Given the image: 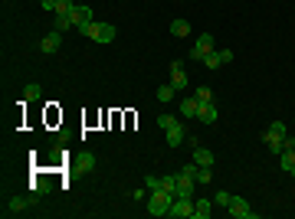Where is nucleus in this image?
Segmentation results:
<instances>
[{
    "mask_svg": "<svg viewBox=\"0 0 295 219\" xmlns=\"http://www.w3.org/2000/svg\"><path fill=\"white\" fill-rule=\"evenodd\" d=\"M171 203H174L171 190H151V193H148V213H151V216H167V213H171Z\"/></svg>",
    "mask_w": 295,
    "mask_h": 219,
    "instance_id": "f257e3e1",
    "label": "nucleus"
},
{
    "mask_svg": "<svg viewBox=\"0 0 295 219\" xmlns=\"http://www.w3.org/2000/svg\"><path fill=\"white\" fill-rule=\"evenodd\" d=\"M82 36H89L92 39V43H112V39H115V26L112 23H99V20H95V23H89V26H82Z\"/></svg>",
    "mask_w": 295,
    "mask_h": 219,
    "instance_id": "f03ea898",
    "label": "nucleus"
},
{
    "mask_svg": "<svg viewBox=\"0 0 295 219\" xmlns=\"http://www.w3.org/2000/svg\"><path fill=\"white\" fill-rule=\"evenodd\" d=\"M210 53H217V43H213V36H210V33H200V36H197V43H194V49H190V59H194V63H203Z\"/></svg>",
    "mask_w": 295,
    "mask_h": 219,
    "instance_id": "7ed1b4c3",
    "label": "nucleus"
},
{
    "mask_svg": "<svg viewBox=\"0 0 295 219\" xmlns=\"http://www.w3.org/2000/svg\"><path fill=\"white\" fill-rule=\"evenodd\" d=\"M171 219H190L194 216V200L190 196H174V203H171V213H167Z\"/></svg>",
    "mask_w": 295,
    "mask_h": 219,
    "instance_id": "20e7f679",
    "label": "nucleus"
},
{
    "mask_svg": "<svg viewBox=\"0 0 295 219\" xmlns=\"http://www.w3.org/2000/svg\"><path fill=\"white\" fill-rule=\"evenodd\" d=\"M226 210H230V216H236V219H256V210H249V203L243 196H233Z\"/></svg>",
    "mask_w": 295,
    "mask_h": 219,
    "instance_id": "39448f33",
    "label": "nucleus"
},
{
    "mask_svg": "<svg viewBox=\"0 0 295 219\" xmlns=\"http://www.w3.org/2000/svg\"><path fill=\"white\" fill-rule=\"evenodd\" d=\"M187 82H190V78H187V72H184V59H174L171 63V85L177 88V92H184Z\"/></svg>",
    "mask_w": 295,
    "mask_h": 219,
    "instance_id": "423d86ee",
    "label": "nucleus"
},
{
    "mask_svg": "<svg viewBox=\"0 0 295 219\" xmlns=\"http://www.w3.org/2000/svg\"><path fill=\"white\" fill-rule=\"evenodd\" d=\"M59 46H62V33L59 30H53V33H46V36L39 39V53H59Z\"/></svg>",
    "mask_w": 295,
    "mask_h": 219,
    "instance_id": "0eeeda50",
    "label": "nucleus"
},
{
    "mask_svg": "<svg viewBox=\"0 0 295 219\" xmlns=\"http://www.w3.org/2000/svg\"><path fill=\"white\" fill-rule=\"evenodd\" d=\"M72 26H76V30H82V26H89V23H95V16H92V10H89V7H79V3H76V7H72Z\"/></svg>",
    "mask_w": 295,
    "mask_h": 219,
    "instance_id": "6e6552de",
    "label": "nucleus"
},
{
    "mask_svg": "<svg viewBox=\"0 0 295 219\" xmlns=\"http://www.w3.org/2000/svg\"><path fill=\"white\" fill-rule=\"evenodd\" d=\"M194 187H197V180L190 177V173L180 170L177 173V183H174V196H190V193H194Z\"/></svg>",
    "mask_w": 295,
    "mask_h": 219,
    "instance_id": "1a4fd4ad",
    "label": "nucleus"
},
{
    "mask_svg": "<svg viewBox=\"0 0 295 219\" xmlns=\"http://www.w3.org/2000/svg\"><path fill=\"white\" fill-rule=\"evenodd\" d=\"M177 111H180V118H197V111H200V102H197L194 95H187V98H180Z\"/></svg>",
    "mask_w": 295,
    "mask_h": 219,
    "instance_id": "9d476101",
    "label": "nucleus"
},
{
    "mask_svg": "<svg viewBox=\"0 0 295 219\" xmlns=\"http://www.w3.org/2000/svg\"><path fill=\"white\" fill-rule=\"evenodd\" d=\"M26 206H36V196H26V200H10L3 213H7V216H20Z\"/></svg>",
    "mask_w": 295,
    "mask_h": 219,
    "instance_id": "9b49d317",
    "label": "nucleus"
},
{
    "mask_svg": "<svg viewBox=\"0 0 295 219\" xmlns=\"http://www.w3.org/2000/svg\"><path fill=\"white\" fill-rule=\"evenodd\" d=\"M197 121H200V125H217V105H213V102L200 105V111H197Z\"/></svg>",
    "mask_w": 295,
    "mask_h": 219,
    "instance_id": "f8f14e48",
    "label": "nucleus"
},
{
    "mask_svg": "<svg viewBox=\"0 0 295 219\" xmlns=\"http://www.w3.org/2000/svg\"><path fill=\"white\" fill-rule=\"evenodd\" d=\"M213 213V200H197L194 203V219H210Z\"/></svg>",
    "mask_w": 295,
    "mask_h": 219,
    "instance_id": "ddd939ff",
    "label": "nucleus"
},
{
    "mask_svg": "<svg viewBox=\"0 0 295 219\" xmlns=\"http://www.w3.org/2000/svg\"><path fill=\"white\" fill-rule=\"evenodd\" d=\"M167 134V147H180L184 144V125H174L171 131H164Z\"/></svg>",
    "mask_w": 295,
    "mask_h": 219,
    "instance_id": "4468645a",
    "label": "nucleus"
},
{
    "mask_svg": "<svg viewBox=\"0 0 295 219\" xmlns=\"http://www.w3.org/2000/svg\"><path fill=\"white\" fill-rule=\"evenodd\" d=\"M194 164L197 167H213V154L207 147H194Z\"/></svg>",
    "mask_w": 295,
    "mask_h": 219,
    "instance_id": "2eb2a0df",
    "label": "nucleus"
},
{
    "mask_svg": "<svg viewBox=\"0 0 295 219\" xmlns=\"http://www.w3.org/2000/svg\"><path fill=\"white\" fill-rule=\"evenodd\" d=\"M279 167H282L286 173H292V170H295V150H292V147H286V150L279 154Z\"/></svg>",
    "mask_w": 295,
    "mask_h": 219,
    "instance_id": "dca6fc26",
    "label": "nucleus"
},
{
    "mask_svg": "<svg viewBox=\"0 0 295 219\" xmlns=\"http://www.w3.org/2000/svg\"><path fill=\"white\" fill-rule=\"evenodd\" d=\"M39 98H43V88H39V85H26L23 88V102L26 105H36Z\"/></svg>",
    "mask_w": 295,
    "mask_h": 219,
    "instance_id": "f3484780",
    "label": "nucleus"
},
{
    "mask_svg": "<svg viewBox=\"0 0 295 219\" xmlns=\"http://www.w3.org/2000/svg\"><path fill=\"white\" fill-rule=\"evenodd\" d=\"M171 33H174V36H177V39L190 36V23H187V20H180V16H177V20H174V23H171Z\"/></svg>",
    "mask_w": 295,
    "mask_h": 219,
    "instance_id": "a211bd4d",
    "label": "nucleus"
},
{
    "mask_svg": "<svg viewBox=\"0 0 295 219\" xmlns=\"http://www.w3.org/2000/svg\"><path fill=\"white\" fill-rule=\"evenodd\" d=\"M56 30H59V33H66V30H76V26H72V16L69 13H56Z\"/></svg>",
    "mask_w": 295,
    "mask_h": 219,
    "instance_id": "6ab92c4d",
    "label": "nucleus"
},
{
    "mask_svg": "<svg viewBox=\"0 0 295 219\" xmlns=\"http://www.w3.org/2000/svg\"><path fill=\"white\" fill-rule=\"evenodd\" d=\"M263 141H266V147H269V154H276V157L282 154V138H272V134H263Z\"/></svg>",
    "mask_w": 295,
    "mask_h": 219,
    "instance_id": "aec40b11",
    "label": "nucleus"
},
{
    "mask_svg": "<svg viewBox=\"0 0 295 219\" xmlns=\"http://www.w3.org/2000/svg\"><path fill=\"white\" fill-rule=\"evenodd\" d=\"M174 95H177V88H174L171 85V82H167V85H161V88H157V102H171V98H174Z\"/></svg>",
    "mask_w": 295,
    "mask_h": 219,
    "instance_id": "412c9836",
    "label": "nucleus"
},
{
    "mask_svg": "<svg viewBox=\"0 0 295 219\" xmlns=\"http://www.w3.org/2000/svg\"><path fill=\"white\" fill-rule=\"evenodd\" d=\"M174 125H180L174 115H157V128H161V131H171Z\"/></svg>",
    "mask_w": 295,
    "mask_h": 219,
    "instance_id": "4be33fe9",
    "label": "nucleus"
},
{
    "mask_svg": "<svg viewBox=\"0 0 295 219\" xmlns=\"http://www.w3.org/2000/svg\"><path fill=\"white\" fill-rule=\"evenodd\" d=\"M194 98H197V102H200V105L213 102V95H210V88H207V85H197V88H194Z\"/></svg>",
    "mask_w": 295,
    "mask_h": 219,
    "instance_id": "5701e85b",
    "label": "nucleus"
},
{
    "mask_svg": "<svg viewBox=\"0 0 295 219\" xmlns=\"http://www.w3.org/2000/svg\"><path fill=\"white\" fill-rule=\"evenodd\" d=\"M266 134H272V138H286V125H282V121H272V125L269 128H266Z\"/></svg>",
    "mask_w": 295,
    "mask_h": 219,
    "instance_id": "b1692460",
    "label": "nucleus"
},
{
    "mask_svg": "<svg viewBox=\"0 0 295 219\" xmlns=\"http://www.w3.org/2000/svg\"><path fill=\"white\" fill-rule=\"evenodd\" d=\"M197 183H213V170L210 167H197Z\"/></svg>",
    "mask_w": 295,
    "mask_h": 219,
    "instance_id": "393cba45",
    "label": "nucleus"
},
{
    "mask_svg": "<svg viewBox=\"0 0 295 219\" xmlns=\"http://www.w3.org/2000/svg\"><path fill=\"white\" fill-rule=\"evenodd\" d=\"M203 66H207V69H220V66H223L220 63V53H210L207 59H203Z\"/></svg>",
    "mask_w": 295,
    "mask_h": 219,
    "instance_id": "a878e982",
    "label": "nucleus"
},
{
    "mask_svg": "<svg viewBox=\"0 0 295 219\" xmlns=\"http://www.w3.org/2000/svg\"><path fill=\"white\" fill-rule=\"evenodd\" d=\"M230 200H233V196H230V193H223V190H220V193H217V200H213V203H217V206H223V210H226V206H230Z\"/></svg>",
    "mask_w": 295,
    "mask_h": 219,
    "instance_id": "bb28decb",
    "label": "nucleus"
},
{
    "mask_svg": "<svg viewBox=\"0 0 295 219\" xmlns=\"http://www.w3.org/2000/svg\"><path fill=\"white\" fill-rule=\"evenodd\" d=\"M145 187L148 190H164L161 187V177H145Z\"/></svg>",
    "mask_w": 295,
    "mask_h": 219,
    "instance_id": "cd10ccee",
    "label": "nucleus"
},
{
    "mask_svg": "<svg viewBox=\"0 0 295 219\" xmlns=\"http://www.w3.org/2000/svg\"><path fill=\"white\" fill-rule=\"evenodd\" d=\"M72 7H76L72 0H59V7H56V13H72Z\"/></svg>",
    "mask_w": 295,
    "mask_h": 219,
    "instance_id": "c85d7f7f",
    "label": "nucleus"
},
{
    "mask_svg": "<svg viewBox=\"0 0 295 219\" xmlns=\"http://www.w3.org/2000/svg\"><path fill=\"white\" fill-rule=\"evenodd\" d=\"M82 170H86V173H89V170H95V157H92V154L82 157Z\"/></svg>",
    "mask_w": 295,
    "mask_h": 219,
    "instance_id": "c756f323",
    "label": "nucleus"
},
{
    "mask_svg": "<svg viewBox=\"0 0 295 219\" xmlns=\"http://www.w3.org/2000/svg\"><path fill=\"white\" fill-rule=\"evenodd\" d=\"M174 183H177V177H161V187L171 190V193H174Z\"/></svg>",
    "mask_w": 295,
    "mask_h": 219,
    "instance_id": "7c9ffc66",
    "label": "nucleus"
},
{
    "mask_svg": "<svg viewBox=\"0 0 295 219\" xmlns=\"http://www.w3.org/2000/svg\"><path fill=\"white\" fill-rule=\"evenodd\" d=\"M220 63H233V49H220Z\"/></svg>",
    "mask_w": 295,
    "mask_h": 219,
    "instance_id": "2f4dec72",
    "label": "nucleus"
},
{
    "mask_svg": "<svg viewBox=\"0 0 295 219\" xmlns=\"http://www.w3.org/2000/svg\"><path fill=\"white\" fill-rule=\"evenodd\" d=\"M39 3H43L46 10H56V7H59V0H39Z\"/></svg>",
    "mask_w": 295,
    "mask_h": 219,
    "instance_id": "473e14b6",
    "label": "nucleus"
},
{
    "mask_svg": "<svg viewBox=\"0 0 295 219\" xmlns=\"http://www.w3.org/2000/svg\"><path fill=\"white\" fill-rule=\"evenodd\" d=\"M292 150H295V144H292Z\"/></svg>",
    "mask_w": 295,
    "mask_h": 219,
    "instance_id": "72a5a7b5",
    "label": "nucleus"
},
{
    "mask_svg": "<svg viewBox=\"0 0 295 219\" xmlns=\"http://www.w3.org/2000/svg\"><path fill=\"white\" fill-rule=\"evenodd\" d=\"M292 177H295V170H292Z\"/></svg>",
    "mask_w": 295,
    "mask_h": 219,
    "instance_id": "f704fd0d",
    "label": "nucleus"
}]
</instances>
